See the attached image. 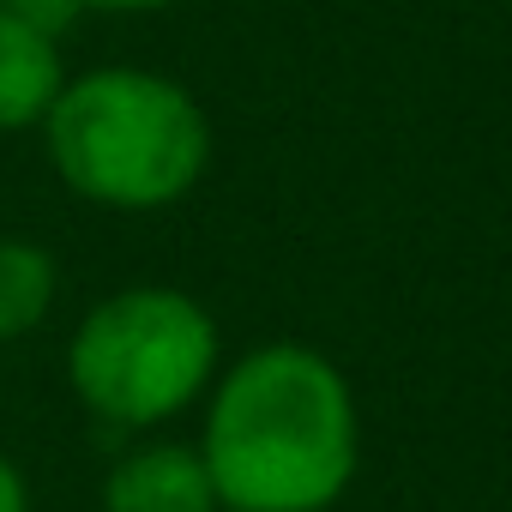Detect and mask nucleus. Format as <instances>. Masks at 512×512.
Masks as SVG:
<instances>
[{
  "label": "nucleus",
  "instance_id": "1",
  "mask_svg": "<svg viewBox=\"0 0 512 512\" xmlns=\"http://www.w3.org/2000/svg\"><path fill=\"white\" fill-rule=\"evenodd\" d=\"M199 458L223 512L338 506L362 458V422L344 368L308 344L247 350L211 386Z\"/></svg>",
  "mask_w": 512,
  "mask_h": 512
},
{
  "label": "nucleus",
  "instance_id": "2",
  "mask_svg": "<svg viewBox=\"0 0 512 512\" xmlns=\"http://www.w3.org/2000/svg\"><path fill=\"white\" fill-rule=\"evenodd\" d=\"M55 175L103 211L181 205L211 163L199 97L145 67H97L61 85L43 115Z\"/></svg>",
  "mask_w": 512,
  "mask_h": 512
},
{
  "label": "nucleus",
  "instance_id": "3",
  "mask_svg": "<svg viewBox=\"0 0 512 512\" xmlns=\"http://www.w3.org/2000/svg\"><path fill=\"white\" fill-rule=\"evenodd\" d=\"M217 374V320L169 284L103 296L67 338V380L109 428H157L199 404Z\"/></svg>",
  "mask_w": 512,
  "mask_h": 512
},
{
  "label": "nucleus",
  "instance_id": "4",
  "mask_svg": "<svg viewBox=\"0 0 512 512\" xmlns=\"http://www.w3.org/2000/svg\"><path fill=\"white\" fill-rule=\"evenodd\" d=\"M103 512H223L211 470L199 446L151 440L109 464L103 476Z\"/></svg>",
  "mask_w": 512,
  "mask_h": 512
},
{
  "label": "nucleus",
  "instance_id": "5",
  "mask_svg": "<svg viewBox=\"0 0 512 512\" xmlns=\"http://www.w3.org/2000/svg\"><path fill=\"white\" fill-rule=\"evenodd\" d=\"M61 85H67V67H61L55 37L13 19V13H0V133L43 127Z\"/></svg>",
  "mask_w": 512,
  "mask_h": 512
},
{
  "label": "nucleus",
  "instance_id": "6",
  "mask_svg": "<svg viewBox=\"0 0 512 512\" xmlns=\"http://www.w3.org/2000/svg\"><path fill=\"white\" fill-rule=\"evenodd\" d=\"M61 290V266L55 253L31 235H0V344L31 338Z\"/></svg>",
  "mask_w": 512,
  "mask_h": 512
},
{
  "label": "nucleus",
  "instance_id": "7",
  "mask_svg": "<svg viewBox=\"0 0 512 512\" xmlns=\"http://www.w3.org/2000/svg\"><path fill=\"white\" fill-rule=\"evenodd\" d=\"M0 13H13V19H25V25L61 37V31H73V19H79L85 7H79V0H0Z\"/></svg>",
  "mask_w": 512,
  "mask_h": 512
},
{
  "label": "nucleus",
  "instance_id": "8",
  "mask_svg": "<svg viewBox=\"0 0 512 512\" xmlns=\"http://www.w3.org/2000/svg\"><path fill=\"white\" fill-rule=\"evenodd\" d=\"M0 512H31V488H25V470L0 452Z\"/></svg>",
  "mask_w": 512,
  "mask_h": 512
},
{
  "label": "nucleus",
  "instance_id": "9",
  "mask_svg": "<svg viewBox=\"0 0 512 512\" xmlns=\"http://www.w3.org/2000/svg\"><path fill=\"white\" fill-rule=\"evenodd\" d=\"M79 7L91 13H163V7H175V0H79Z\"/></svg>",
  "mask_w": 512,
  "mask_h": 512
}]
</instances>
